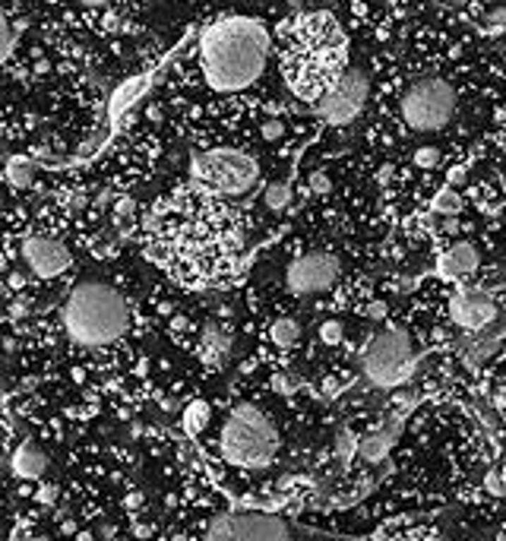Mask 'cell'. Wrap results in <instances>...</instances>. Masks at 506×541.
<instances>
[{
	"instance_id": "obj_17",
	"label": "cell",
	"mask_w": 506,
	"mask_h": 541,
	"mask_svg": "<svg viewBox=\"0 0 506 541\" xmlns=\"http://www.w3.org/2000/svg\"><path fill=\"white\" fill-rule=\"evenodd\" d=\"M143 89H146V76H133V80H127L124 86H117V92L111 95V105H108L111 121H117L124 111L133 105V102L143 95Z\"/></svg>"
},
{
	"instance_id": "obj_38",
	"label": "cell",
	"mask_w": 506,
	"mask_h": 541,
	"mask_svg": "<svg viewBox=\"0 0 506 541\" xmlns=\"http://www.w3.org/2000/svg\"><path fill=\"white\" fill-rule=\"evenodd\" d=\"M80 4H85V6H104V4H111V0H80Z\"/></svg>"
},
{
	"instance_id": "obj_10",
	"label": "cell",
	"mask_w": 506,
	"mask_h": 541,
	"mask_svg": "<svg viewBox=\"0 0 506 541\" xmlns=\"http://www.w3.org/2000/svg\"><path fill=\"white\" fill-rule=\"evenodd\" d=\"M342 276V263L336 253L330 250H311L301 253L298 260H291L285 269V285L291 295L298 298H311L320 291H330Z\"/></svg>"
},
{
	"instance_id": "obj_19",
	"label": "cell",
	"mask_w": 506,
	"mask_h": 541,
	"mask_svg": "<svg viewBox=\"0 0 506 541\" xmlns=\"http://www.w3.org/2000/svg\"><path fill=\"white\" fill-rule=\"evenodd\" d=\"M4 178H6V184H10V187H16V190H25V187H32V181H35V168H32L29 159L16 155V159L6 162Z\"/></svg>"
},
{
	"instance_id": "obj_34",
	"label": "cell",
	"mask_w": 506,
	"mask_h": 541,
	"mask_svg": "<svg viewBox=\"0 0 506 541\" xmlns=\"http://www.w3.org/2000/svg\"><path fill=\"white\" fill-rule=\"evenodd\" d=\"M488 19L490 25H506V6H494V10H488Z\"/></svg>"
},
{
	"instance_id": "obj_31",
	"label": "cell",
	"mask_w": 506,
	"mask_h": 541,
	"mask_svg": "<svg viewBox=\"0 0 506 541\" xmlns=\"http://www.w3.org/2000/svg\"><path fill=\"white\" fill-rule=\"evenodd\" d=\"M364 314H367V320L380 323V320H386V317H390V304H386V301H371Z\"/></svg>"
},
{
	"instance_id": "obj_33",
	"label": "cell",
	"mask_w": 506,
	"mask_h": 541,
	"mask_svg": "<svg viewBox=\"0 0 506 541\" xmlns=\"http://www.w3.org/2000/svg\"><path fill=\"white\" fill-rule=\"evenodd\" d=\"M294 387H298V380H291L288 374H275L272 377V389H275V393H294Z\"/></svg>"
},
{
	"instance_id": "obj_28",
	"label": "cell",
	"mask_w": 506,
	"mask_h": 541,
	"mask_svg": "<svg viewBox=\"0 0 506 541\" xmlns=\"http://www.w3.org/2000/svg\"><path fill=\"white\" fill-rule=\"evenodd\" d=\"M311 193H317V197H326V193L332 190V178L326 171H311Z\"/></svg>"
},
{
	"instance_id": "obj_29",
	"label": "cell",
	"mask_w": 506,
	"mask_h": 541,
	"mask_svg": "<svg viewBox=\"0 0 506 541\" xmlns=\"http://www.w3.org/2000/svg\"><path fill=\"white\" fill-rule=\"evenodd\" d=\"M484 487H488L490 494H497V497H503L506 494V478H503V472H488V478H484Z\"/></svg>"
},
{
	"instance_id": "obj_2",
	"label": "cell",
	"mask_w": 506,
	"mask_h": 541,
	"mask_svg": "<svg viewBox=\"0 0 506 541\" xmlns=\"http://www.w3.org/2000/svg\"><path fill=\"white\" fill-rule=\"evenodd\" d=\"M345 35L330 13H307L294 23L285 54L288 86L307 102L326 95L345 70Z\"/></svg>"
},
{
	"instance_id": "obj_42",
	"label": "cell",
	"mask_w": 506,
	"mask_h": 541,
	"mask_svg": "<svg viewBox=\"0 0 506 541\" xmlns=\"http://www.w3.org/2000/svg\"><path fill=\"white\" fill-rule=\"evenodd\" d=\"M23 541H48V538H23Z\"/></svg>"
},
{
	"instance_id": "obj_36",
	"label": "cell",
	"mask_w": 506,
	"mask_h": 541,
	"mask_svg": "<svg viewBox=\"0 0 506 541\" xmlns=\"http://www.w3.org/2000/svg\"><path fill=\"white\" fill-rule=\"evenodd\" d=\"M117 212H121V216H130V212H133V200H121V203H117Z\"/></svg>"
},
{
	"instance_id": "obj_1",
	"label": "cell",
	"mask_w": 506,
	"mask_h": 541,
	"mask_svg": "<svg viewBox=\"0 0 506 541\" xmlns=\"http://www.w3.org/2000/svg\"><path fill=\"white\" fill-rule=\"evenodd\" d=\"M269 61V32L251 16L215 19L200 35V67L212 92L231 95L251 89Z\"/></svg>"
},
{
	"instance_id": "obj_25",
	"label": "cell",
	"mask_w": 506,
	"mask_h": 541,
	"mask_svg": "<svg viewBox=\"0 0 506 541\" xmlns=\"http://www.w3.org/2000/svg\"><path fill=\"white\" fill-rule=\"evenodd\" d=\"M411 162H415L421 171H430V168L440 165V149L437 146H418L415 155H411Z\"/></svg>"
},
{
	"instance_id": "obj_22",
	"label": "cell",
	"mask_w": 506,
	"mask_h": 541,
	"mask_svg": "<svg viewBox=\"0 0 506 541\" xmlns=\"http://www.w3.org/2000/svg\"><path fill=\"white\" fill-rule=\"evenodd\" d=\"M462 206L465 203H462V197H459L456 187H443V190L430 200V209L437 212V216H446V219L459 216V212H462Z\"/></svg>"
},
{
	"instance_id": "obj_41",
	"label": "cell",
	"mask_w": 506,
	"mask_h": 541,
	"mask_svg": "<svg viewBox=\"0 0 506 541\" xmlns=\"http://www.w3.org/2000/svg\"><path fill=\"white\" fill-rule=\"evenodd\" d=\"M171 541H187V535H174V538H171Z\"/></svg>"
},
{
	"instance_id": "obj_24",
	"label": "cell",
	"mask_w": 506,
	"mask_h": 541,
	"mask_svg": "<svg viewBox=\"0 0 506 541\" xmlns=\"http://www.w3.org/2000/svg\"><path fill=\"white\" fill-rule=\"evenodd\" d=\"M285 133H288V127H285V121H282V117H266V121L260 123V136H263L266 142L285 140Z\"/></svg>"
},
{
	"instance_id": "obj_35",
	"label": "cell",
	"mask_w": 506,
	"mask_h": 541,
	"mask_svg": "<svg viewBox=\"0 0 506 541\" xmlns=\"http://www.w3.org/2000/svg\"><path fill=\"white\" fill-rule=\"evenodd\" d=\"M6 285H10L13 291H19L25 285V276H23V272H10V276H6Z\"/></svg>"
},
{
	"instance_id": "obj_7",
	"label": "cell",
	"mask_w": 506,
	"mask_h": 541,
	"mask_svg": "<svg viewBox=\"0 0 506 541\" xmlns=\"http://www.w3.org/2000/svg\"><path fill=\"white\" fill-rule=\"evenodd\" d=\"M190 174L209 190L238 197L260 181V162L241 149H209L190 159Z\"/></svg>"
},
{
	"instance_id": "obj_23",
	"label": "cell",
	"mask_w": 506,
	"mask_h": 541,
	"mask_svg": "<svg viewBox=\"0 0 506 541\" xmlns=\"http://www.w3.org/2000/svg\"><path fill=\"white\" fill-rule=\"evenodd\" d=\"M317 332H320V342L330 345V348L332 345H342V339H345V326H342L339 320H323Z\"/></svg>"
},
{
	"instance_id": "obj_39",
	"label": "cell",
	"mask_w": 506,
	"mask_h": 541,
	"mask_svg": "<svg viewBox=\"0 0 506 541\" xmlns=\"http://www.w3.org/2000/svg\"><path fill=\"white\" fill-rule=\"evenodd\" d=\"M76 541H92V532H80V535H76Z\"/></svg>"
},
{
	"instance_id": "obj_6",
	"label": "cell",
	"mask_w": 506,
	"mask_h": 541,
	"mask_svg": "<svg viewBox=\"0 0 506 541\" xmlns=\"http://www.w3.org/2000/svg\"><path fill=\"white\" fill-rule=\"evenodd\" d=\"M459 105V95L443 76H421L405 89L399 111L409 130L415 133H437L452 121Z\"/></svg>"
},
{
	"instance_id": "obj_37",
	"label": "cell",
	"mask_w": 506,
	"mask_h": 541,
	"mask_svg": "<svg viewBox=\"0 0 506 541\" xmlns=\"http://www.w3.org/2000/svg\"><path fill=\"white\" fill-rule=\"evenodd\" d=\"M25 310H29V304H23V301H19V304H13V308H10V314H13V317H23Z\"/></svg>"
},
{
	"instance_id": "obj_8",
	"label": "cell",
	"mask_w": 506,
	"mask_h": 541,
	"mask_svg": "<svg viewBox=\"0 0 506 541\" xmlns=\"http://www.w3.org/2000/svg\"><path fill=\"white\" fill-rule=\"evenodd\" d=\"M206 541H291L285 519L272 513H256V510H234L222 513L209 523Z\"/></svg>"
},
{
	"instance_id": "obj_30",
	"label": "cell",
	"mask_w": 506,
	"mask_h": 541,
	"mask_svg": "<svg viewBox=\"0 0 506 541\" xmlns=\"http://www.w3.org/2000/svg\"><path fill=\"white\" fill-rule=\"evenodd\" d=\"M57 485H48V481H44V485H38V491H35V500L38 504H44V506H54L57 504Z\"/></svg>"
},
{
	"instance_id": "obj_21",
	"label": "cell",
	"mask_w": 506,
	"mask_h": 541,
	"mask_svg": "<svg viewBox=\"0 0 506 541\" xmlns=\"http://www.w3.org/2000/svg\"><path fill=\"white\" fill-rule=\"evenodd\" d=\"M291 184L288 181H272V184L263 190V203H266L269 212H285L288 203H291Z\"/></svg>"
},
{
	"instance_id": "obj_26",
	"label": "cell",
	"mask_w": 506,
	"mask_h": 541,
	"mask_svg": "<svg viewBox=\"0 0 506 541\" xmlns=\"http://www.w3.org/2000/svg\"><path fill=\"white\" fill-rule=\"evenodd\" d=\"M354 453H358V440H354V434L351 431H339L336 434V456L348 462Z\"/></svg>"
},
{
	"instance_id": "obj_11",
	"label": "cell",
	"mask_w": 506,
	"mask_h": 541,
	"mask_svg": "<svg viewBox=\"0 0 506 541\" xmlns=\"http://www.w3.org/2000/svg\"><path fill=\"white\" fill-rule=\"evenodd\" d=\"M23 260L38 279H54L70 269V250L64 241L48 234H32L23 241Z\"/></svg>"
},
{
	"instance_id": "obj_3",
	"label": "cell",
	"mask_w": 506,
	"mask_h": 541,
	"mask_svg": "<svg viewBox=\"0 0 506 541\" xmlns=\"http://www.w3.org/2000/svg\"><path fill=\"white\" fill-rule=\"evenodd\" d=\"M61 320L67 336L76 345L85 348H102L111 345L127 332L130 326V308L117 288L98 279H85L70 288L67 301H64Z\"/></svg>"
},
{
	"instance_id": "obj_32",
	"label": "cell",
	"mask_w": 506,
	"mask_h": 541,
	"mask_svg": "<svg viewBox=\"0 0 506 541\" xmlns=\"http://www.w3.org/2000/svg\"><path fill=\"white\" fill-rule=\"evenodd\" d=\"M465 181H469V171H465L462 165H452L450 171H446V187H462Z\"/></svg>"
},
{
	"instance_id": "obj_43",
	"label": "cell",
	"mask_w": 506,
	"mask_h": 541,
	"mask_svg": "<svg viewBox=\"0 0 506 541\" xmlns=\"http://www.w3.org/2000/svg\"><path fill=\"white\" fill-rule=\"evenodd\" d=\"M0 209H4V200H0Z\"/></svg>"
},
{
	"instance_id": "obj_12",
	"label": "cell",
	"mask_w": 506,
	"mask_h": 541,
	"mask_svg": "<svg viewBox=\"0 0 506 541\" xmlns=\"http://www.w3.org/2000/svg\"><path fill=\"white\" fill-rule=\"evenodd\" d=\"M450 317L459 329L465 332H481L497 320V301L484 291L475 288H459L450 298Z\"/></svg>"
},
{
	"instance_id": "obj_27",
	"label": "cell",
	"mask_w": 506,
	"mask_h": 541,
	"mask_svg": "<svg viewBox=\"0 0 506 541\" xmlns=\"http://www.w3.org/2000/svg\"><path fill=\"white\" fill-rule=\"evenodd\" d=\"M10 51H13V29H10V19L0 10V63L10 57Z\"/></svg>"
},
{
	"instance_id": "obj_13",
	"label": "cell",
	"mask_w": 506,
	"mask_h": 541,
	"mask_svg": "<svg viewBox=\"0 0 506 541\" xmlns=\"http://www.w3.org/2000/svg\"><path fill=\"white\" fill-rule=\"evenodd\" d=\"M478 266H481V253H478V247L471 244V241H456V244L440 257V276L459 282V279L475 276Z\"/></svg>"
},
{
	"instance_id": "obj_15",
	"label": "cell",
	"mask_w": 506,
	"mask_h": 541,
	"mask_svg": "<svg viewBox=\"0 0 506 541\" xmlns=\"http://www.w3.org/2000/svg\"><path fill=\"white\" fill-rule=\"evenodd\" d=\"M399 431H402V425H399V418H396V421H390L386 427H377V431H371L367 437H361L358 440V456L364 462H383L386 456H390V449L396 446Z\"/></svg>"
},
{
	"instance_id": "obj_9",
	"label": "cell",
	"mask_w": 506,
	"mask_h": 541,
	"mask_svg": "<svg viewBox=\"0 0 506 541\" xmlns=\"http://www.w3.org/2000/svg\"><path fill=\"white\" fill-rule=\"evenodd\" d=\"M367 95H371V80H367V73L361 67H348L336 80V86L313 102V111H317L326 123L342 127V123H351L354 117L364 111Z\"/></svg>"
},
{
	"instance_id": "obj_14",
	"label": "cell",
	"mask_w": 506,
	"mask_h": 541,
	"mask_svg": "<svg viewBox=\"0 0 506 541\" xmlns=\"http://www.w3.org/2000/svg\"><path fill=\"white\" fill-rule=\"evenodd\" d=\"M231 342H234L231 329H228L225 323L209 320L200 332V358L206 364H212V367H219V364L231 355Z\"/></svg>"
},
{
	"instance_id": "obj_18",
	"label": "cell",
	"mask_w": 506,
	"mask_h": 541,
	"mask_svg": "<svg viewBox=\"0 0 506 541\" xmlns=\"http://www.w3.org/2000/svg\"><path fill=\"white\" fill-rule=\"evenodd\" d=\"M298 339H301V323L291 320V317H282V320H275L269 326V342L275 348H294Z\"/></svg>"
},
{
	"instance_id": "obj_4",
	"label": "cell",
	"mask_w": 506,
	"mask_h": 541,
	"mask_svg": "<svg viewBox=\"0 0 506 541\" xmlns=\"http://www.w3.org/2000/svg\"><path fill=\"white\" fill-rule=\"evenodd\" d=\"M219 449L231 466L260 468L269 466L279 449V427L253 402H241L228 412L219 434Z\"/></svg>"
},
{
	"instance_id": "obj_20",
	"label": "cell",
	"mask_w": 506,
	"mask_h": 541,
	"mask_svg": "<svg viewBox=\"0 0 506 541\" xmlns=\"http://www.w3.org/2000/svg\"><path fill=\"white\" fill-rule=\"evenodd\" d=\"M209 418H212V408H209V402L203 399H193L187 408H183V431L187 434H200L203 427L209 425Z\"/></svg>"
},
{
	"instance_id": "obj_16",
	"label": "cell",
	"mask_w": 506,
	"mask_h": 541,
	"mask_svg": "<svg viewBox=\"0 0 506 541\" xmlns=\"http://www.w3.org/2000/svg\"><path fill=\"white\" fill-rule=\"evenodd\" d=\"M10 466H13V475H16V478H23V481H38L44 472H48V456H44L42 449L35 446V443L25 440L23 446L13 453Z\"/></svg>"
},
{
	"instance_id": "obj_40",
	"label": "cell",
	"mask_w": 506,
	"mask_h": 541,
	"mask_svg": "<svg viewBox=\"0 0 506 541\" xmlns=\"http://www.w3.org/2000/svg\"><path fill=\"white\" fill-rule=\"evenodd\" d=\"M6 269V253H0V272Z\"/></svg>"
},
{
	"instance_id": "obj_5",
	"label": "cell",
	"mask_w": 506,
	"mask_h": 541,
	"mask_svg": "<svg viewBox=\"0 0 506 541\" xmlns=\"http://www.w3.org/2000/svg\"><path fill=\"white\" fill-rule=\"evenodd\" d=\"M361 367L364 377L373 387H402L411 374H415V355H411V336L402 326H386L367 342L364 355H361Z\"/></svg>"
}]
</instances>
